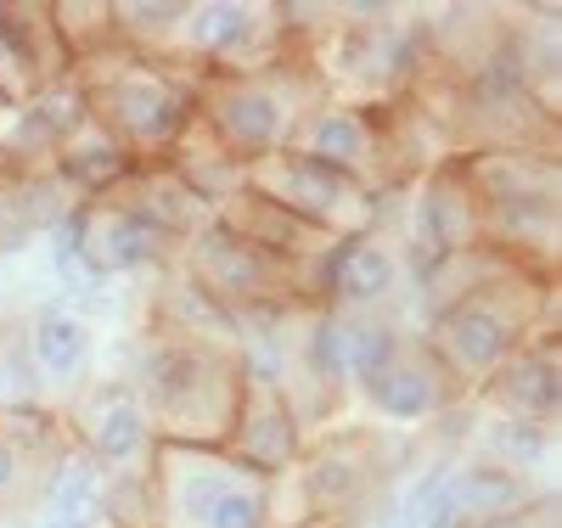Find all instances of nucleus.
Segmentation results:
<instances>
[{
    "label": "nucleus",
    "mask_w": 562,
    "mask_h": 528,
    "mask_svg": "<svg viewBox=\"0 0 562 528\" xmlns=\"http://www.w3.org/2000/svg\"><path fill=\"white\" fill-rule=\"evenodd\" d=\"M540 332H557L551 276H535L524 265H501L495 276L473 281L467 293H456L439 310L422 315L416 344L434 355V366L450 377V389L461 400H473L529 338H540Z\"/></svg>",
    "instance_id": "f257e3e1"
},
{
    "label": "nucleus",
    "mask_w": 562,
    "mask_h": 528,
    "mask_svg": "<svg viewBox=\"0 0 562 528\" xmlns=\"http://www.w3.org/2000/svg\"><path fill=\"white\" fill-rule=\"evenodd\" d=\"M119 377L140 394L153 416L158 445H198V450H225V434L237 422L243 400V371L231 344L209 338H175V332H140L124 349Z\"/></svg>",
    "instance_id": "f03ea898"
},
{
    "label": "nucleus",
    "mask_w": 562,
    "mask_h": 528,
    "mask_svg": "<svg viewBox=\"0 0 562 528\" xmlns=\"http://www.w3.org/2000/svg\"><path fill=\"white\" fill-rule=\"evenodd\" d=\"M338 23L310 45V68L326 96L360 108H394L434 74L428 7H389V0H338Z\"/></svg>",
    "instance_id": "7ed1b4c3"
},
{
    "label": "nucleus",
    "mask_w": 562,
    "mask_h": 528,
    "mask_svg": "<svg viewBox=\"0 0 562 528\" xmlns=\"http://www.w3.org/2000/svg\"><path fill=\"white\" fill-rule=\"evenodd\" d=\"M74 85L85 96V119L102 124L135 164H164L175 141L186 135V124L198 119L192 74L164 57L124 52V45L79 63Z\"/></svg>",
    "instance_id": "20e7f679"
},
{
    "label": "nucleus",
    "mask_w": 562,
    "mask_h": 528,
    "mask_svg": "<svg viewBox=\"0 0 562 528\" xmlns=\"http://www.w3.org/2000/svg\"><path fill=\"white\" fill-rule=\"evenodd\" d=\"M321 96L326 90H321L304 52H288L270 68H248V74H192L198 124L237 164H254V158H270L281 147H293L304 113L321 102Z\"/></svg>",
    "instance_id": "39448f33"
},
{
    "label": "nucleus",
    "mask_w": 562,
    "mask_h": 528,
    "mask_svg": "<svg viewBox=\"0 0 562 528\" xmlns=\"http://www.w3.org/2000/svg\"><path fill=\"white\" fill-rule=\"evenodd\" d=\"M158 528H265L270 478L237 467L225 450L158 445L153 456Z\"/></svg>",
    "instance_id": "423d86ee"
},
{
    "label": "nucleus",
    "mask_w": 562,
    "mask_h": 528,
    "mask_svg": "<svg viewBox=\"0 0 562 528\" xmlns=\"http://www.w3.org/2000/svg\"><path fill=\"white\" fill-rule=\"evenodd\" d=\"M310 265L270 259L265 248L243 243V236L231 225H220L214 214H209V225H198L175 248V270L225 315H248V310H265V304H310Z\"/></svg>",
    "instance_id": "0eeeda50"
},
{
    "label": "nucleus",
    "mask_w": 562,
    "mask_h": 528,
    "mask_svg": "<svg viewBox=\"0 0 562 528\" xmlns=\"http://www.w3.org/2000/svg\"><path fill=\"white\" fill-rule=\"evenodd\" d=\"M243 186L254 191V198L276 203L281 214H293L299 225H310L315 236H326V243H338V236H360V231H389V203L400 198H371V191H360L349 175L326 169L293 147H281L270 158H254L243 169Z\"/></svg>",
    "instance_id": "6e6552de"
},
{
    "label": "nucleus",
    "mask_w": 562,
    "mask_h": 528,
    "mask_svg": "<svg viewBox=\"0 0 562 528\" xmlns=\"http://www.w3.org/2000/svg\"><path fill=\"white\" fill-rule=\"evenodd\" d=\"M293 153L349 175L360 191H371V198H394V191H405L416 180L405 153H400L394 113L338 102V96H321V102L304 113V124L293 135Z\"/></svg>",
    "instance_id": "1a4fd4ad"
},
{
    "label": "nucleus",
    "mask_w": 562,
    "mask_h": 528,
    "mask_svg": "<svg viewBox=\"0 0 562 528\" xmlns=\"http://www.w3.org/2000/svg\"><path fill=\"white\" fill-rule=\"evenodd\" d=\"M405 209H400V231L394 243L405 254V287H416L422 276H434L445 259H461L484 248V203L473 180H467L461 158H439L434 169H422L405 186Z\"/></svg>",
    "instance_id": "9d476101"
},
{
    "label": "nucleus",
    "mask_w": 562,
    "mask_h": 528,
    "mask_svg": "<svg viewBox=\"0 0 562 528\" xmlns=\"http://www.w3.org/2000/svg\"><path fill=\"white\" fill-rule=\"evenodd\" d=\"M288 52L276 0H186V23L175 29L164 63L186 74H248Z\"/></svg>",
    "instance_id": "9b49d317"
},
{
    "label": "nucleus",
    "mask_w": 562,
    "mask_h": 528,
    "mask_svg": "<svg viewBox=\"0 0 562 528\" xmlns=\"http://www.w3.org/2000/svg\"><path fill=\"white\" fill-rule=\"evenodd\" d=\"M63 411V427L68 439L97 461L108 478H130V472H153V456H158V434H153V416L140 405V394L119 371L108 377H90L85 389L57 405Z\"/></svg>",
    "instance_id": "f8f14e48"
},
{
    "label": "nucleus",
    "mask_w": 562,
    "mask_h": 528,
    "mask_svg": "<svg viewBox=\"0 0 562 528\" xmlns=\"http://www.w3.org/2000/svg\"><path fill=\"white\" fill-rule=\"evenodd\" d=\"M400 293H405V254L394 243V231L383 225L360 236H338L310 265V299L321 310L371 315V310H394Z\"/></svg>",
    "instance_id": "ddd939ff"
},
{
    "label": "nucleus",
    "mask_w": 562,
    "mask_h": 528,
    "mask_svg": "<svg viewBox=\"0 0 562 528\" xmlns=\"http://www.w3.org/2000/svg\"><path fill=\"white\" fill-rule=\"evenodd\" d=\"M85 124V96L74 79L63 85H40L29 102L7 108L0 119V180H23V175H52L63 141Z\"/></svg>",
    "instance_id": "4468645a"
},
{
    "label": "nucleus",
    "mask_w": 562,
    "mask_h": 528,
    "mask_svg": "<svg viewBox=\"0 0 562 528\" xmlns=\"http://www.w3.org/2000/svg\"><path fill=\"white\" fill-rule=\"evenodd\" d=\"M18 332H23V355H29L34 377H40L45 400H63L68 405L85 382L97 377V355H102L97 326H90L74 304L45 299V304L29 310V321Z\"/></svg>",
    "instance_id": "2eb2a0df"
},
{
    "label": "nucleus",
    "mask_w": 562,
    "mask_h": 528,
    "mask_svg": "<svg viewBox=\"0 0 562 528\" xmlns=\"http://www.w3.org/2000/svg\"><path fill=\"white\" fill-rule=\"evenodd\" d=\"M175 259V248L140 220L135 209L102 198L85 203V225H79V265L90 270V281H135V276H158Z\"/></svg>",
    "instance_id": "dca6fc26"
},
{
    "label": "nucleus",
    "mask_w": 562,
    "mask_h": 528,
    "mask_svg": "<svg viewBox=\"0 0 562 528\" xmlns=\"http://www.w3.org/2000/svg\"><path fill=\"white\" fill-rule=\"evenodd\" d=\"M304 445H310V434H304L293 400L281 389H265V382H243L237 422L225 434V456L259 478H288L299 467Z\"/></svg>",
    "instance_id": "f3484780"
},
{
    "label": "nucleus",
    "mask_w": 562,
    "mask_h": 528,
    "mask_svg": "<svg viewBox=\"0 0 562 528\" xmlns=\"http://www.w3.org/2000/svg\"><path fill=\"white\" fill-rule=\"evenodd\" d=\"M360 400L371 405V416H378L389 434H428V427L445 422L456 405H467L450 389V377L434 366V355L422 349L416 338H405V349L394 355V366L371 382Z\"/></svg>",
    "instance_id": "a211bd4d"
},
{
    "label": "nucleus",
    "mask_w": 562,
    "mask_h": 528,
    "mask_svg": "<svg viewBox=\"0 0 562 528\" xmlns=\"http://www.w3.org/2000/svg\"><path fill=\"white\" fill-rule=\"evenodd\" d=\"M473 405H479L484 416L557 427V416H562V349H557V332H540V338H529V344L473 394Z\"/></svg>",
    "instance_id": "6ab92c4d"
},
{
    "label": "nucleus",
    "mask_w": 562,
    "mask_h": 528,
    "mask_svg": "<svg viewBox=\"0 0 562 528\" xmlns=\"http://www.w3.org/2000/svg\"><path fill=\"white\" fill-rule=\"evenodd\" d=\"M546 495H557L551 478L501 467V461H484V456H456V467H450V501H456V517L461 523H484V517L524 512V506H540Z\"/></svg>",
    "instance_id": "aec40b11"
},
{
    "label": "nucleus",
    "mask_w": 562,
    "mask_h": 528,
    "mask_svg": "<svg viewBox=\"0 0 562 528\" xmlns=\"http://www.w3.org/2000/svg\"><path fill=\"white\" fill-rule=\"evenodd\" d=\"M113 203H124V209H135L140 220H147L169 248H180L186 236H192L198 225H209V203L198 198L192 186H186L169 164H135L130 169V180L113 191Z\"/></svg>",
    "instance_id": "412c9836"
},
{
    "label": "nucleus",
    "mask_w": 562,
    "mask_h": 528,
    "mask_svg": "<svg viewBox=\"0 0 562 528\" xmlns=\"http://www.w3.org/2000/svg\"><path fill=\"white\" fill-rule=\"evenodd\" d=\"M102 501H108V472L90 461L74 439H63L52 456L40 461L29 512H57V517H74L85 528H102Z\"/></svg>",
    "instance_id": "4be33fe9"
},
{
    "label": "nucleus",
    "mask_w": 562,
    "mask_h": 528,
    "mask_svg": "<svg viewBox=\"0 0 562 528\" xmlns=\"http://www.w3.org/2000/svg\"><path fill=\"white\" fill-rule=\"evenodd\" d=\"M214 220L220 225H231L243 236V243H254V248H265L270 259H281V265H310L321 248H326V236H315L310 225H299L293 214H281L276 203H265V198H254V191L243 186V191H231V198L214 209Z\"/></svg>",
    "instance_id": "5701e85b"
},
{
    "label": "nucleus",
    "mask_w": 562,
    "mask_h": 528,
    "mask_svg": "<svg viewBox=\"0 0 562 528\" xmlns=\"http://www.w3.org/2000/svg\"><path fill=\"white\" fill-rule=\"evenodd\" d=\"M130 169H135V158L119 147V141L102 130V124H79L68 141H63V153H57V180L74 191L79 203H102V198H113V191L130 180Z\"/></svg>",
    "instance_id": "b1692460"
},
{
    "label": "nucleus",
    "mask_w": 562,
    "mask_h": 528,
    "mask_svg": "<svg viewBox=\"0 0 562 528\" xmlns=\"http://www.w3.org/2000/svg\"><path fill=\"white\" fill-rule=\"evenodd\" d=\"M0 23H7L18 57L34 68L40 85H63L74 79V57L63 52L57 23H52V0H0Z\"/></svg>",
    "instance_id": "393cba45"
},
{
    "label": "nucleus",
    "mask_w": 562,
    "mask_h": 528,
    "mask_svg": "<svg viewBox=\"0 0 562 528\" xmlns=\"http://www.w3.org/2000/svg\"><path fill=\"white\" fill-rule=\"evenodd\" d=\"M164 164H169L186 186H192L209 209H220V203L231 198V191H243V169H248V164L231 158V153L220 147V141L198 124V119L186 124V135L175 141V153H169Z\"/></svg>",
    "instance_id": "a878e982"
},
{
    "label": "nucleus",
    "mask_w": 562,
    "mask_h": 528,
    "mask_svg": "<svg viewBox=\"0 0 562 528\" xmlns=\"http://www.w3.org/2000/svg\"><path fill=\"white\" fill-rule=\"evenodd\" d=\"M411 332L400 326L394 310H371V315H344V371H349V394H366L378 382L394 355L405 349Z\"/></svg>",
    "instance_id": "bb28decb"
},
{
    "label": "nucleus",
    "mask_w": 562,
    "mask_h": 528,
    "mask_svg": "<svg viewBox=\"0 0 562 528\" xmlns=\"http://www.w3.org/2000/svg\"><path fill=\"white\" fill-rule=\"evenodd\" d=\"M473 456H484V461H501V467H518V472H535V478H546V467H551V456H557V427H535V422L484 416L479 439H473Z\"/></svg>",
    "instance_id": "cd10ccee"
},
{
    "label": "nucleus",
    "mask_w": 562,
    "mask_h": 528,
    "mask_svg": "<svg viewBox=\"0 0 562 528\" xmlns=\"http://www.w3.org/2000/svg\"><path fill=\"white\" fill-rule=\"evenodd\" d=\"M180 23H186V0H113V34L124 52L169 57Z\"/></svg>",
    "instance_id": "c85d7f7f"
},
{
    "label": "nucleus",
    "mask_w": 562,
    "mask_h": 528,
    "mask_svg": "<svg viewBox=\"0 0 562 528\" xmlns=\"http://www.w3.org/2000/svg\"><path fill=\"white\" fill-rule=\"evenodd\" d=\"M52 23H57V40H63V52L74 57V68L119 45L113 0H52Z\"/></svg>",
    "instance_id": "c756f323"
},
{
    "label": "nucleus",
    "mask_w": 562,
    "mask_h": 528,
    "mask_svg": "<svg viewBox=\"0 0 562 528\" xmlns=\"http://www.w3.org/2000/svg\"><path fill=\"white\" fill-rule=\"evenodd\" d=\"M23 405H52L40 389V377L23 355V332L7 326L0 332V411H23Z\"/></svg>",
    "instance_id": "7c9ffc66"
},
{
    "label": "nucleus",
    "mask_w": 562,
    "mask_h": 528,
    "mask_svg": "<svg viewBox=\"0 0 562 528\" xmlns=\"http://www.w3.org/2000/svg\"><path fill=\"white\" fill-rule=\"evenodd\" d=\"M34 478H40V461L18 445V439H7L0 434V512H18V506H29V495H34Z\"/></svg>",
    "instance_id": "2f4dec72"
},
{
    "label": "nucleus",
    "mask_w": 562,
    "mask_h": 528,
    "mask_svg": "<svg viewBox=\"0 0 562 528\" xmlns=\"http://www.w3.org/2000/svg\"><path fill=\"white\" fill-rule=\"evenodd\" d=\"M34 90H40L34 68H29V63L18 57V45H12L7 23H0V96H7V108H18V102H29Z\"/></svg>",
    "instance_id": "473e14b6"
},
{
    "label": "nucleus",
    "mask_w": 562,
    "mask_h": 528,
    "mask_svg": "<svg viewBox=\"0 0 562 528\" xmlns=\"http://www.w3.org/2000/svg\"><path fill=\"white\" fill-rule=\"evenodd\" d=\"M29 243H34V231L23 225V214H18V203H12V191H7V180H0V259L29 254Z\"/></svg>",
    "instance_id": "72a5a7b5"
},
{
    "label": "nucleus",
    "mask_w": 562,
    "mask_h": 528,
    "mask_svg": "<svg viewBox=\"0 0 562 528\" xmlns=\"http://www.w3.org/2000/svg\"><path fill=\"white\" fill-rule=\"evenodd\" d=\"M461 528H557V495H546L540 506H524V512H506V517L461 523Z\"/></svg>",
    "instance_id": "f704fd0d"
},
{
    "label": "nucleus",
    "mask_w": 562,
    "mask_h": 528,
    "mask_svg": "<svg viewBox=\"0 0 562 528\" xmlns=\"http://www.w3.org/2000/svg\"><path fill=\"white\" fill-rule=\"evenodd\" d=\"M29 528H85L74 517H57V512H29Z\"/></svg>",
    "instance_id": "c9c22d12"
},
{
    "label": "nucleus",
    "mask_w": 562,
    "mask_h": 528,
    "mask_svg": "<svg viewBox=\"0 0 562 528\" xmlns=\"http://www.w3.org/2000/svg\"><path fill=\"white\" fill-rule=\"evenodd\" d=\"M293 528H355V523H326V517H310V523H293Z\"/></svg>",
    "instance_id": "e433bc0d"
},
{
    "label": "nucleus",
    "mask_w": 562,
    "mask_h": 528,
    "mask_svg": "<svg viewBox=\"0 0 562 528\" xmlns=\"http://www.w3.org/2000/svg\"><path fill=\"white\" fill-rule=\"evenodd\" d=\"M0 119H7V96H0Z\"/></svg>",
    "instance_id": "4c0bfd02"
},
{
    "label": "nucleus",
    "mask_w": 562,
    "mask_h": 528,
    "mask_svg": "<svg viewBox=\"0 0 562 528\" xmlns=\"http://www.w3.org/2000/svg\"><path fill=\"white\" fill-rule=\"evenodd\" d=\"M0 528H7V512H0Z\"/></svg>",
    "instance_id": "58836bf2"
},
{
    "label": "nucleus",
    "mask_w": 562,
    "mask_h": 528,
    "mask_svg": "<svg viewBox=\"0 0 562 528\" xmlns=\"http://www.w3.org/2000/svg\"><path fill=\"white\" fill-rule=\"evenodd\" d=\"M0 332H7V321H0Z\"/></svg>",
    "instance_id": "ea45409f"
}]
</instances>
